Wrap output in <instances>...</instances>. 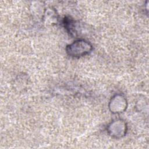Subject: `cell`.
Masks as SVG:
<instances>
[{
  "label": "cell",
  "instance_id": "2",
  "mask_svg": "<svg viewBox=\"0 0 149 149\" xmlns=\"http://www.w3.org/2000/svg\"><path fill=\"white\" fill-rule=\"evenodd\" d=\"M107 130L110 136L115 139H120L126 135L127 126L123 120L118 119L113 120L108 125Z\"/></svg>",
  "mask_w": 149,
  "mask_h": 149
},
{
  "label": "cell",
  "instance_id": "3",
  "mask_svg": "<svg viewBox=\"0 0 149 149\" xmlns=\"http://www.w3.org/2000/svg\"><path fill=\"white\" fill-rule=\"evenodd\" d=\"M108 107L112 113H120L123 112L126 109L127 102L123 95L117 94L111 98Z\"/></svg>",
  "mask_w": 149,
  "mask_h": 149
},
{
  "label": "cell",
  "instance_id": "1",
  "mask_svg": "<svg viewBox=\"0 0 149 149\" xmlns=\"http://www.w3.org/2000/svg\"><path fill=\"white\" fill-rule=\"evenodd\" d=\"M92 49V45L84 39L77 40L66 47L67 54L71 57L77 58L88 54Z\"/></svg>",
  "mask_w": 149,
  "mask_h": 149
},
{
  "label": "cell",
  "instance_id": "4",
  "mask_svg": "<svg viewBox=\"0 0 149 149\" xmlns=\"http://www.w3.org/2000/svg\"><path fill=\"white\" fill-rule=\"evenodd\" d=\"M63 25L67 31L73 37H77L79 35V31L80 26L79 23L70 17H65L63 19Z\"/></svg>",
  "mask_w": 149,
  "mask_h": 149
}]
</instances>
